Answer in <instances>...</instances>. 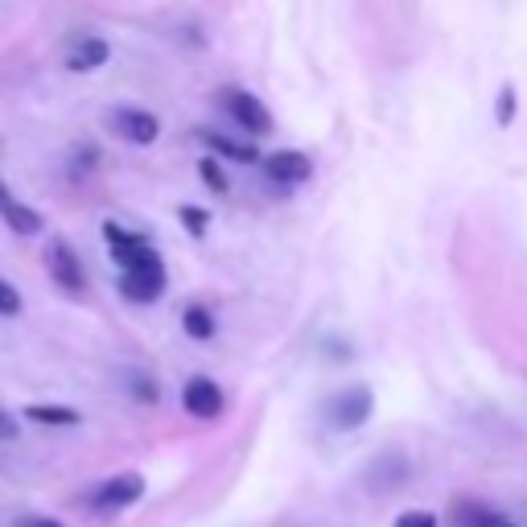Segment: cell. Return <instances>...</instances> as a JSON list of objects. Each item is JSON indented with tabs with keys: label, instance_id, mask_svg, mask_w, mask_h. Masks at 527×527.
<instances>
[{
	"label": "cell",
	"instance_id": "obj_7",
	"mask_svg": "<svg viewBox=\"0 0 527 527\" xmlns=\"http://www.w3.org/2000/svg\"><path fill=\"white\" fill-rule=\"evenodd\" d=\"M182 404L194 420H215L223 412V388L215 379H206V375H194L186 388H182Z\"/></svg>",
	"mask_w": 527,
	"mask_h": 527
},
{
	"label": "cell",
	"instance_id": "obj_18",
	"mask_svg": "<svg viewBox=\"0 0 527 527\" xmlns=\"http://www.w3.org/2000/svg\"><path fill=\"white\" fill-rule=\"evenodd\" d=\"M25 309L21 293L9 285V280H0V318H17V313Z\"/></svg>",
	"mask_w": 527,
	"mask_h": 527
},
{
	"label": "cell",
	"instance_id": "obj_10",
	"mask_svg": "<svg viewBox=\"0 0 527 527\" xmlns=\"http://www.w3.org/2000/svg\"><path fill=\"white\" fill-rule=\"evenodd\" d=\"M0 219H5L17 235H38L42 231V215L33 206H25V202H17L13 194H9V186L0 182Z\"/></svg>",
	"mask_w": 527,
	"mask_h": 527
},
{
	"label": "cell",
	"instance_id": "obj_11",
	"mask_svg": "<svg viewBox=\"0 0 527 527\" xmlns=\"http://www.w3.org/2000/svg\"><path fill=\"white\" fill-rule=\"evenodd\" d=\"M25 420H33V425H50V429H75L83 416H79V408H66V404H29Z\"/></svg>",
	"mask_w": 527,
	"mask_h": 527
},
{
	"label": "cell",
	"instance_id": "obj_17",
	"mask_svg": "<svg viewBox=\"0 0 527 527\" xmlns=\"http://www.w3.org/2000/svg\"><path fill=\"white\" fill-rule=\"evenodd\" d=\"M519 95H515V87L511 83H503L499 87V95H495V124L499 128H507L511 120H515V112H519V103H515Z\"/></svg>",
	"mask_w": 527,
	"mask_h": 527
},
{
	"label": "cell",
	"instance_id": "obj_4",
	"mask_svg": "<svg viewBox=\"0 0 527 527\" xmlns=\"http://www.w3.org/2000/svg\"><path fill=\"white\" fill-rule=\"evenodd\" d=\"M46 268H50V280H54L62 293L83 297V289H87L83 260L75 256V248H70L66 239H50V248H46Z\"/></svg>",
	"mask_w": 527,
	"mask_h": 527
},
{
	"label": "cell",
	"instance_id": "obj_14",
	"mask_svg": "<svg viewBox=\"0 0 527 527\" xmlns=\"http://www.w3.org/2000/svg\"><path fill=\"white\" fill-rule=\"evenodd\" d=\"M182 330H186L194 342H210V338H215V313H210L206 305H186Z\"/></svg>",
	"mask_w": 527,
	"mask_h": 527
},
{
	"label": "cell",
	"instance_id": "obj_9",
	"mask_svg": "<svg viewBox=\"0 0 527 527\" xmlns=\"http://www.w3.org/2000/svg\"><path fill=\"white\" fill-rule=\"evenodd\" d=\"M108 58H112V46L103 38H95V33H83V38L66 50V70H75V75H91V70L108 66Z\"/></svg>",
	"mask_w": 527,
	"mask_h": 527
},
{
	"label": "cell",
	"instance_id": "obj_13",
	"mask_svg": "<svg viewBox=\"0 0 527 527\" xmlns=\"http://www.w3.org/2000/svg\"><path fill=\"white\" fill-rule=\"evenodd\" d=\"M198 140L210 149V153H219V157H231V161H264L252 145H243V140H227L219 132H210V128H198Z\"/></svg>",
	"mask_w": 527,
	"mask_h": 527
},
{
	"label": "cell",
	"instance_id": "obj_2",
	"mask_svg": "<svg viewBox=\"0 0 527 527\" xmlns=\"http://www.w3.org/2000/svg\"><path fill=\"white\" fill-rule=\"evenodd\" d=\"M165 285H169V276H165V260H161V256H153V260H145V264H136V268L120 272V293H124L132 305H153V301H161Z\"/></svg>",
	"mask_w": 527,
	"mask_h": 527
},
{
	"label": "cell",
	"instance_id": "obj_15",
	"mask_svg": "<svg viewBox=\"0 0 527 527\" xmlns=\"http://www.w3.org/2000/svg\"><path fill=\"white\" fill-rule=\"evenodd\" d=\"M453 527H503V523L486 503H458L453 507Z\"/></svg>",
	"mask_w": 527,
	"mask_h": 527
},
{
	"label": "cell",
	"instance_id": "obj_8",
	"mask_svg": "<svg viewBox=\"0 0 527 527\" xmlns=\"http://www.w3.org/2000/svg\"><path fill=\"white\" fill-rule=\"evenodd\" d=\"M264 173L276 186H305L313 178V161L305 153H297V149H285V153L264 157Z\"/></svg>",
	"mask_w": 527,
	"mask_h": 527
},
{
	"label": "cell",
	"instance_id": "obj_19",
	"mask_svg": "<svg viewBox=\"0 0 527 527\" xmlns=\"http://www.w3.org/2000/svg\"><path fill=\"white\" fill-rule=\"evenodd\" d=\"M182 223L190 227V235H194V239H202V235H206V227H210V215H206V210H198V206H182Z\"/></svg>",
	"mask_w": 527,
	"mask_h": 527
},
{
	"label": "cell",
	"instance_id": "obj_20",
	"mask_svg": "<svg viewBox=\"0 0 527 527\" xmlns=\"http://www.w3.org/2000/svg\"><path fill=\"white\" fill-rule=\"evenodd\" d=\"M392 527H437V515L433 511H404Z\"/></svg>",
	"mask_w": 527,
	"mask_h": 527
},
{
	"label": "cell",
	"instance_id": "obj_21",
	"mask_svg": "<svg viewBox=\"0 0 527 527\" xmlns=\"http://www.w3.org/2000/svg\"><path fill=\"white\" fill-rule=\"evenodd\" d=\"M17 416L9 412V408H0V441H17Z\"/></svg>",
	"mask_w": 527,
	"mask_h": 527
},
{
	"label": "cell",
	"instance_id": "obj_3",
	"mask_svg": "<svg viewBox=\"0 0 527 527\" xmlns=\"http://www.w3.org/2000/svg\"><path fill=\"white\" fill-rule=\"evenodd\" d=\"M145 499V478H140L136 470H124V474H112V478H103L95 490H91V507L103 511V515H112V511H124L132 503Z\"/></svg>",
	"mask_w": 527,
	"mask_h": 527
},
{
	"label": "cell",
	"instance_id": "obj_23",
	"mask_svg": "<svg viewBox=\"0 0 527 527\" xmlns=\"http://www.w3.org/2000/svg\"><path fill=\"white\" fill-rule=\"evenodd\" d=\"M503 527H515V523H503Z\"/></svg>",
	"mask_w": 527,
	"mask_h": 527
},
{
	"label": "cell",
	"instance_id": "obj_5",
	"mask_svg": "<svg viewBox=\"0 0 527 527\" xmlns=\"http://www.w3.org/2000/svg\"><path fill=\"white\" fill-rule=\"evenodd\" d=\"M223 108L248 136H268L272 132V112L264 108V99H256L252 91H239V87L223 91Z\"/></svg>",
	"mask_w": 527,
	"mask_h": 527
},
{
	"label": "cell",
	"instance_id": "obj_6",
	"mask_svg": "<svg viewBox=\"0 0 527 527\" xmlns=\"http://www.w3.org/2000/svg\"><path fill=\"white\" fill-rule=\"evenodd\" d=\"M103 124H108L120 140H128V145H153L161 136V120L145 108H112L103 116Z\"/></svg>",
	"mask_w": 527,
	"mask_h": 527
},
{
	"label": "cell",
	"instance_id": "obj_16",
	"mask_svg": "<svg viewBox=\"0 0 527 527\" xmlns=\"http://www.w3.org/2000/svg\"><path fill=\"white\" fill-rule=\"evenodd\" d=\"M198 178L206 182V190H215L219 198H223V194H231L227 169H223V161H219V157H202V161H198Z\"/></svg>",
	"mask_w": 527,
	"mask_h": 527
},
{
	"label": "cell",
	"instance_id": "obj_12",
	"mask_svg": "<svg viewBox=\"0 0 527 527\" xmlns=\"http://www.w3.org/2000/svg\"><path fill=\"white\" fill-rule=\"evenodd\" d=\"M120 383H124V392H128L136 404H157V400H161V383H157L149 371H140V367H124V371H120Z\"/></svg>",
	"mask_w": 527,
	"mask_h": 527
},
{
	"label": "cell",
	"instance_id": "obj_22",
	"mask_svg": "<svg viewBox=\"0 0 527 527\" xmlns=\"http://www.w3.org/2000/svg\"><path fill=\"white\" fill-rule=\"evenodd\" d=\"M13 527H66L62 519H50V515H17Z\"/></svg>",
	"mask_w": 527,
	"mask_h": 527
},
{
	"label": "cell",
	"instance_id": "obj_1",
	"mask_svg": "<svg viewBox=\"0 0 527 527\" xmlns=\"http://www.w3.org/2000/svg\"><path fill=\"white\" fill-rule=\"evenodd\" d=\"M375 412V392L367 388V383H350V388L334 392L330 404H326V420L338 429V433H355L363 429L367 420Z\"/></svg>",
	"mask_w": 527,
	"mask_h": 527
}]
</instances>
